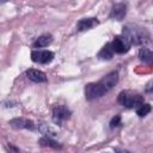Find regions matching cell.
I'll use <instances>...</instances> for the list:
<instances>
[{"mask_svg": "<svg viewBox=\"0 0 153 153\" xmlns=\"http://www.w3.org/2000/svg\"><path fill=\"white\" fill-rule=\"evenodd\" d=\"M98 25V20L97 18H82L76 24V29L79 31H84V30H88V29H92L94 26Z\"/></svg>", "mask_w": 153, "mask_h": 153, "instance_id": "9c48e42d", "label": "cell"}, {"mask_svg": "<svg viewBox=\"0 0 153 153\" xmlns=\"http://www.w3.org/2000/svg\"><path fill=\"white\" fill-rule=\"evenodd\" d=\"M111 47L114 49V53L123 54V53H127L129 50L130 43L127 41V38L124 36H117L111 42Z\"/></svg>", "mask_w": 153, "mask_h": 153, "instance_id": "5b68a950", "label": "cell"}, {"mask_svg": "<svg viewBox=\"0 0 153 153\" xmlns=\"http://www.w3.org/2000/svg\"><path fill=\"white\" fill-rule=\"evenodd\" d=\"M115 152H116V153H130V152H128V151H126V149H123V148H120V147H116V148H115Z\"/></svg>", "mask_w": 153, "mask_h": 153, "instance_id": "e0dca14e", "label": "cell"}, {"mask_svg": "<svg viewBox=\"0 0 153 153\" xmlns=\"http://www.w3.org/2000/svg\"><path fill=\"white\" fill-rule=\"evenodd\" d=\"M112 55H114V49L111 47V43L105 44L102 48V50L98 53V57H100L103 60H110L112 57Z\"/></svg>", "mask_w": 153, "mask_h": 153, "instance_id": "7c38bea8", "label": "cell"}, {"mask_svg": "<svg viewBox=\"0 0 153 153\" xmlns=\"http://www.w3.org/2000/svg\"><path fill=\"white\" fill-rule=\"evenodd\" d=\"M145 91L148 92V93H152L153 92V80H151L149 82H147V85L145 87Z\"/></svg>", "mask_w": 153, "mask_h": 153, "instance_id": "2e32d148", "label": "cell"}, {"mask_svg": "<svg viewBox=\"0 0 153 153\" xmlns=\"http://www.w3.org/2000/svg\"><path fill=\"white\" fill-rule=\"evenodd\" d=\"M26 76H27L31 81L38 82V84L47 81V75H45V73H43L42 71H38V69H32V68H31V69H27V71H26Z\"/></svg>", "mask_w": 153, "mask_h": 153, "instance_id": "ba28073f", "label": "cell"}, {"mask_svg": "<svg viewBox=\"0 0 153 153\" xmlns=\"http://www.w3.org/2000/svg\"><path fill=\"white\" fill-rule=\"evenodd\" d=\"M71 117V111L65 106V105H56L53 109V122L56 124H61L63 121L68 120Z\"/></svg>", "mask_w": 153, "mask_h": 153, "instance_id": "3957f363", "label": "cell"}, {"mask_svg": "<svg viewBox=\"0 0 153 153\" xmlns=\"http://www.w3.org/2000/svg\"><path fill=\"white\" fill-rule=\"evenodd\" d=\"M41 143H42V145H45V146L54 147V148H60V147H61V145H59L56 141L51 140V139H50V137H48V136H45V137L41 139Z\"/></svg>", "mask_w": 153, "mask_h": 153, "instance_id": "5bb4252c", "label": "cell"}, {"mask_svg": "<svg viewBox=\"0 0 153 153\" xmlns=\"http://www.w3.org/2000/svg\"><path fill=\"white\" fill-rule=\"evenodd\" d=\"M53 42V36L49 35V33H45V35H42L39 36L36 42L33 43V47L35 48H43V47H48L50 43Z\"/></svg>", "mask_w": 153, "mask_h": 153, "instance_id": "30bf717a", "label": "cell"}, {"mask_svg": "<svg viewBox=\"0 0 153 153\" xmlns=\"http://www.w3.org/2000/svg\"><path fill=\"white\" fill-rule=\"evenodd\" d=\"M151 105L149 104H147V103H143V104H141L137 109H136V114L140 116V117H143V116H146L149 111H151Z\"/></svg>", "mask_w": 153, "mask_h": 153, "instance_id": "4fadbf2b", "label": "cell"}, {"mask_svg": "<svg viewBox=\"0 0 153 153\" xmlns=\"http://www.w3.org/2000/svg\"><path fill=\"white\" fill-rule=\"evenodd\" d=\"M139 59L145 63H153V51H151L147 48H141L139 50Z\"/></svg>", "mask_w": 153, "mask_h": 153, "instance_id": "8fae6325", "label": "cell"}, {"mask_svg": "<svg viewBox=\"0 0 153 153\" xmlns=\"http://www.w3.org/2000/svg\"><path fill=\"white\" fill-rule=\"evenodd\" d=\"M120 124H121V116H120V115H116V116L111 120L110 127H111V128H115V127H117V126H120Z\"/></svg>", "mask_w": 153, "mask_h": 153, "instance_id": "9a60e30c", "label": "cell"}, {"mask_svg": "<svg viewBox=\"0 0 153 153\" xmlns=\"http://www.w3.org/2000/svg\"><path fill=\"white\" fill-rule=\"evenodd\" d=\"M127 13V6L126 4H115L112 6V10H111V13H110V18L112 19H116V20H121Z\"/></svg>", "mask_w": 153, "mask_h": 153, "instance_id": "52a82bcc", "label": "cell"}, {"mask_svg": "<svg viewBox=\"0 0 153 153\" xmlns=\"http://www.w3.org/2000/svg\"><path fill=\"white\" fill-rule=\"evenodd\" d=\"M117 81H118V73L115 71L110 72L99 81L87 84L85 86V97L88 100L99 98L104 96L106 92H109L117 84Z\"/></svg>", "mask_w": 153, "mask_h": 153, "instance_id": "6da1fadb", "label": "cell"}, {"mask_svg": "<svg viewBox=\"0 0 153 153\" xmlns=\"http://www.w3.org/2000/svg\"><path fill=\"white\" fill-rule=\"evenodd\" d=\"M54 59V53L50 50H33L31 53V60L36 63H49Z\"/></svg>", "mask_w": 153, "mask_h": 153, "instance_id": "277c9868", "label": "cell"}, {"mask_svg": "<svg viewBox=\"0 0 153 153\" xmlns=\"http://www.w3.org/2000/svg\"><path fill=\"white\" fill-rule=\"evenodd\" d=\"M118 103L128 109H133V108H139L141 104H143V98L141 94H139L137 92L134 91H122L118 94L117 98Z\"/></svg>", "mask_w": 153, "mask_h": 153, "instance_id": "7a4b0ae2", "label": "cell"}, {"mask_svg": "<svg viewBox=\"0 0 153 153\" xmlns=\"http://www.w3.org/2000/svg\"><path fill=\"white\" fill-rule=\"evenodd\" d=\"M10 124L13 128H18V129H30V130L35 129V123L31 120L23 118V117H17V118L11 120Z\"/></svg>", "mask_w": 153, "mask_h": 153, "instance_id": "8992f818", "label": "cell"}]
</instances>
